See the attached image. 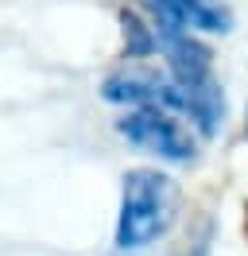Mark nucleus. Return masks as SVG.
Here are the masks:
<instances>
[{
  "label": "nucleus",
  "instance_id": "obj_5",
  "mask_svg": "<svg viewBox=\"0 0 248 256\" xmlns=\"http://www.w3.org/2000/svg\"><path fill=\"white\" fill-rule=\"evenodd\" d=\"M163 82L155 70H144V66H128L120 74H112L105 82V97L108 101H163Z\"/></svg>",
  "mask_w": 248,
  "mask_h": 256
},
{
  "label": "nucleus",
  "instance_id": "obj_1",
  "mask_svg": "<svg viewBox=\"0 0 248 256\" xmlns=\"http://www.w3.org/2000/svg\"><path fill=\"white\" fill-rule=\"evenodd\" d=\"M178 190L167 175L159 171H128L124 175V206L116 225V244L120 248H144L155 237H163L174 222Z\"/></svg>",
  "mask_w": 248,
  "mask_h": 256
},
{
  "label": "nucleus",
  "instance_id": "obj_2",
  "mask_svg": "<svg viewBox=\"0 0 248 256\" xmlns=\"http://www.w3.org/2000/svg\"><path fill=\"white\" fill-rule=\"evenodd\" d=\"M120 132L132 140V144L148 148L163 160H190L194 156V140L170 112H159V109H140L132 116L120 120Z\"/></svg>",
  "mask_w": 248,
  "mask_h": 256
},
{
  "label": "nucleus",
  "instance_id": "obj_6",
  "mask_svg": "<svg viewBox=\"0 0 248 256\" xmlns=\"http://www.w3.org/2000/svg\"><path fill=\"white\" fill-rule=\"evenodd\" d=\"M124 35H128V50L132 54H148V50L159 47V35H148V28L132 12H124Z\"/></svg>",
  "mask_w": 248,
  "mask_h": 256
},
{
  "label": "nucleus",
  "instance_id": "obj_4",
  "mask_svg": "<svg viewBox=\"0 0 248 256\" xmlns=\"http://www.w3.org/2000/svg\"><path fill=\"white\" fill-rule=\"evenodd\" d=\"M152 8L159 12L163 28H202V32H229V16L214 8L210 0H152Z\"/></svg>",
  "mask_w": 248,
  "mask_h": 256
},
{
  "label": "nucleus",
  "instance_id": "obj_3",
  "mask_svg": "<svg viewBox=\"0 0 248 256\" xmlns=\"http://www.w3.org/2000/svg\"><path fill=\"white\" fill-rule=\"evenodd\" d=\"M159 47L170 58V70L182 90L210 82V50L198 39H190L186 32H174V28H159Z\"/></svg>",
  "mask_w": 248,
  "mask_h": 256
}]
</instances>
